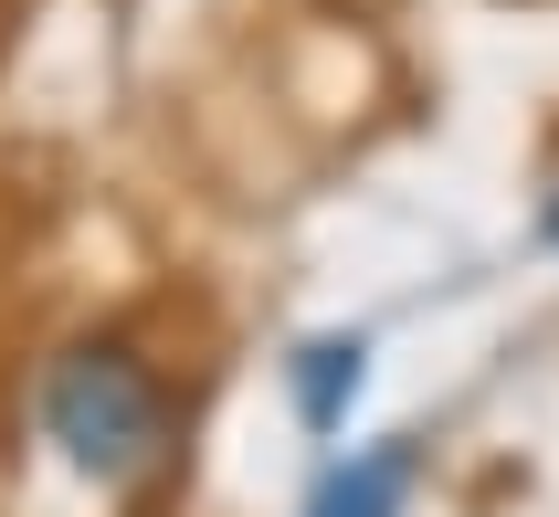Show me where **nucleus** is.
<instances>
[{
    "instance_id": "f257e3e1",
    "label": "nucleus",
    "mask_w": 559,
    "mask_h": 517,
    "mask_svg": "<svg viewBox=\"0 0 559 517\" xmlns=\"http://www.w3.org/2000/svg\"><path fill=\"white\" fill-rule=\"evenodd\" d=\"M43 444L95 486H148L169 465V380L127 338H85L43 369Z\"/></svg>"
},
{
    "instance_id": "f03ea898",
    "label": "nucleus",
    "mask_w": 559,
    "mask_h": 517,
    "mask_svg": "<svg viewBox=\"0 0 559 517\" xmlns=\"http://www.w3.org/2000/svg\"><path fill=\"white\" fill-rule=\"evenodd\" d=\"M412 475H423V455L412 444H370V455H348L317 475V496L296 517H402L412 507Z\"/></svg>"
},
{
    "instance_id": "7ed1b4c3",
    "label": "nucleus",
    "mask_w": 559,
    "mask_h": 517,
    "mask_svg": "<svg viewBox=\"0 0 559 517\" xmlns=\"http://www.w3.org/2000/svg\"><path fill=\"white\" fill-rule=\"evenodd\" d=\"M359 380H370V349L359 338H307L296 349V412H307V433H338Z\"/></svg>"
},
{
    "instance_id": "20e7f679",
    "label": "nucleus",
    "mask_w": 559,
    "mask_h": 517,
    "mask_svg": "<svg viewBox=\"0 0 559 517\" xmlns=\"http://www.w3.org/2000/svg\"><path fill=\"white\" fill-rule=\"evenodd\" d=\"M549 244H559V212H549Z\"/></svg>"
}]
</instances>
